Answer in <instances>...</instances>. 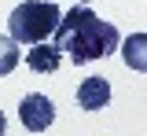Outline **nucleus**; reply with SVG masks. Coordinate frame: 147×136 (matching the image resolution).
<instances>
[{
    "label": "nucleus",
    "mask_w": 147,
    "mask_h": 136,
    "mask_svg": "<svg viewBox=\"0 0 147 136\" xmlns=\"http://www.w3.org/2000/svg\"><path fill=\"white\" fill-rule=\"evenodd\" d=\"M59 19H63V11L52 0H26V4H18L11 11L7 30H11L15 44H44V37L55 33Z\"/></svg>",
    "instance_id": "2"
},
{
    "label": "nucleus",
    "mask_w": 147,
    "mask_h": 136,
    "mask_svg": "<svg viewBox=\"0 0 147 136\" xmlns=\"http://www.w3.org/2000/svg\"><path fill=\"white\" fill-rule=\"evenodd\" d=\"M4 129H7V118H4V110H0V136H4Z\"/></svg>",
    "instance_id": "8"
},
{
    "label": "nucleus",
    "mask_w": 147,
    "mask_h": 136,
    "mask_svg": "<svg viewBox=\"0 0 147 136\" xmlns=\"http://www.w3.org/2000/svg\"><path fill=\"white\" fill-rule=\"evenodd\" d=\"M26 63H30L33 74H55L59 63H63V52H59L55 44H37V48H30Z\"/></svg>",
    "instance_id": "5"
},
{
    "label": "nucleus",
    "mask_w": 147,
    "mask_h": 136,
    "mask_svg": "<svg viewBox=\"0 0 147 136\" xmlns=\"http://www.w3.org/2000/svg\"><path fill=\"white\" fill-rule=\"evenodd\" d=\"M144 44H147V37L144 33H136V37H129L121 48H125V63L129 66H136V70H144L147 66V59H144Z\"/></svg>",
    "instance_id": "6"
},
{
    "label": "nucleus",
    "mask_w": 147,
    "mask_h": 136,
    "mask_svg": "<svg viewBox=\"0 0 147 136\" xmlns=\"http://www.w3.org/2000/svg\"><path fill=\"white\" fill-rule=\"evenodd\" d=\"M77 103L85 107V110H103L110 103V85L107 77H85L77 85Z\"/></svg>",
    "instance_id": "4"
},
{
    "label": "nucleus",
    "mask_w": 147,
    "mask_h": 136,
    "mask_svg": "<svg viewBox=\"0 0 147 136\" xmlns=\"http://www.w3.org/2000/svg\"><path fill=\"white\" fill-rule=\"evenodd\" d=\"M77 4H81V7H85V4H92V0H77Z\"/></svg>",
    "instance_id": "9"
},
{
    "label": "nucleus",
    "mask_w": 147,
    "mask_h": 136,
    "mask_svg": "<svg viewBox=\"0 0 147 136\" xmlns=\"http://www.w3.org/2000/svg\"><path fill=\"white\" fill-rule=\"evenodd\" d=\"M18 121L30 129V133H44L55 121V103L44 92H30V96L18 103Z\"/></svg>",
    "instance_id": "3"
},
{
    "label": "nucleus",
    "mask_w": 147,
    "mask_h": 136,
    "mask_svg": "<svg viewBox=\"0 0 147 136\" xmlns=\"http://www.w3.org/2000/svg\"><path fill=\"white\" fill-rule=\"evenodd\" d=\"M55 48L63 55H70L74 63L107 59L118 48V30L88 7H70L55 26Z\"/></svg>",
    "instance_id": "1"
},
{
    "label": "nucleus",
    "mask_w": 147,
    "mask_h": 136,
    "mask_svg": "<svg viewBox=\"0 0 147 136\" xmlns=\"http://www.w3.org/2000/svg\"><path fill=\"white\" fill-rule=\"evenodd\" d=\"M15 66H18V44L11 37H0V77L11 74Z\"/></svg>",
    "instance_id": "7"
}]
</instances>
